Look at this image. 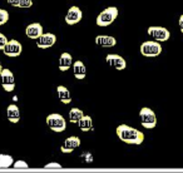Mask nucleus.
<instances>
[{
    "label": "nucleus",
    "instance_id": "10",
    "mask_svg": "<svg viewBox=\"0 0 183 173\" xmlns=\"http://www.w3.org/2000/svg\"><path fill=\"white\" fill-rule=\"evenodd\" d=\"M36 40H38L36 46L39 49H48L57 43V36H55V34H51V33H45V34L43 33L40 38H38Z\"/></svg>",
    "mask_w": 183,
    "mask_h": 173
},
{
    "label": "nucleus",
    "instance_id": "3",
    "mask_svg": "<svg viewBox=\"0 0 183 173\" xmlns=\"http://www.w3.org/2000/svg\"><path fill=\"white\" fill-rule=\"evenodd\" d=\"M162 53V44L156 40H147L140 45V54L147 58H156Z\"/></svg>",
    "mask_w": 183,
    "mask_h": 173
},
{
    "label": "nucleus",
    "instance_id": "11",
    "mask_svg": "<svg viewBox=\"0 0 183 173\" xmlns=\"http://www.w3.org/2000/svg\"><path fill=\"white\" fill-rule=\"evenodd\" d=\"M105 62L110 65V67L115 68L117 70H124L127 68V62L124 58H122L118 54H108L105 57Z\"/></svg>",
    "mask_w": 183,
    "mask_h": 173
},
{
    "label": "nucleus",
    "instance_id": "20",
    "mask_svg": "<svg viewBox=\"0 0 183 173\" xmlns=\"http://www.w3.org/2000/svg\"><path fill=\"white\" fill-rule=\"evenodd\" d=\"M83 115H84L83 110L79 108H72L69 110V120L72 123H78Z\"/></svg>",
    "mask_w": 183,
    "mask_h": 173
},
{
    "label": "nucleus",
    "instance_id": "19",
    "mask_svg": "<svg viewBox=\"0 0 183 173\" xmlns=\"http://www.w3.org/2000/svg\"><path fill=\"white\" fill-rule=\"evenodd\" d=\"M78 125L79 128H80L82 132H88V130H90L92 127H93V120H92V117L89 115H83L80 120L78 122Z\"/></svg>",
    "mask_w": 183,
    "mask_h": 173
},
{
    "label": "nucleus",
    "instance_id": "27",
    "mask_svg": "<svg viewBox=\"0 0 183 173\" xmlns=\"http://www.w3.org/2000/svg\"><path fill=\"white\" fill-rule=\"evenodd\" d=\"M6 3L9 5H11L14 8H19V4H20V0H6Z\"/></svg>",
    "mask_w": 183,
    "mask_h": 173
},
{
    "label": "nucleus",
    "instance_id": "2",
    "mask_svg": "<svg viewBox=\"0 0 183 173\" xmlns=\"http://www.w3.org/2000/svg\"><path fill=\"white\" fill-rule=\"evenodd\" d=\"M118 14H119L118 8H115V6H108V8H105L104 10L100 11V14H98V16H97V19H95L97 25L98 26H102V28L110 25L112 23L117 19Z\"/></svg>",
    "mask_w": 183,
    "mask_h": 173
},
{
    "label": "nucleus",
    "instance_id": "23",
    "mask_svg": "<svg viewBox=\"0 0 183 173\" xmlns=\"http://www.w3.org/2000/svg\"><path fill=\"white\" fill-rule=\"evenodd\" d=\"M45 169H62V164H59L57 162H50L48 164L44 166Z\"/></svg>",
    "mask_w": 183,
    "mask_h": 173
},
{
    "label": "nucleus",
    "instance_id": "28",
    "mask_svg": "<svg viewBox=\"0 0 183 173\" xmlns=\"http://www.w3.org/2000/svg\"><path fill=\"white\" fill-rule=\"evenodd\" d=\"M178 24H179V29H181V33L183 34V14L179 16V20H178Z\"/></svg>",
    "mask_w": 183,
    "mask_h": 173
},
{
    "label": "nucleus",
    "instance_id": "16",
    "mask_svg": "<svg viewBox=\"0 0 183 173\" xmlns=\"http://www.w3.org/2000/svg\"><path fill=\"white\" fill-rule=\"evenodd\" d=\"M73 73L78 80H82L87 77V68L82 60H77L73 63Z\"/></svg>",
    "mask_w": 183,
    "mask_h": 173
},
{
    "label": "nucleus",
    "instance_id": "1",
    "mask_svg": "<svg viewBox=\"0 0 183 173\" xmlns=\"http://www.w3.org/2000/svg\"><path fill=\"white\" fill-rule=\"evenodd\" d=\"M117 135L122 142L127 144H142L144 141V134L140 130L132 128L127 124H120L117 127Z\"/></svg>",
    "mask_w": 183,
    "mask_h": 173
},
{
    "label": "nucleus",
    "instance_id": "14",
    "mask_svg": "<svg viewBox=\"0 0 183 173\" xmlns=\"http://www.w3.org/2000/svg\"><path fill=\"white\" fill-rule=\"evenodd\" d=\"M95 44L102 46V48H113L117 45V39L110 35H97Z\"/></svg>",
    "mask_w": 183,
    "mask_h": 173
},
{
    "label": "nucleus",
    "instance_id": "8",
    "mask_svg": "<svg viewBox=\"0 0 183 173\" xmlns=\"http://www.w3.org/2000/svg\"><path fill=\"white\" fill-rule=\"evenodd\" d=\"M21 51H23V45L20 41H18L15 39H11V40H9L6 45L4 46V49H3V53L6 55V57H11V58H16V57H19V55L21 54Z\"/></svg>",
    "mask_w": 183,
    "mask_h": 173
},
{
    "label": "nucleus",
    "instance_id": "7",
    "mask_svg": "<svg viewBox=\"0 0 183 173\" xmlns=\"http://www.w3.org/2000/svg\"><path fill=\"white\" fill-rule=\"evenodd\" d=\"M0 78H1V85H3L5 92L11 93L14 89H15V79H14V74L10 69L4 68Z\"/></svg>",
    "mask_w": 183,
    "mask_h": 173
},
{
    "label": "nucleus",
    "instance_id": "29",
    "mask_svg": "<svg viewBox=\"0 0 183 173\" xmlns=\"http://www.w3.org/2000/svg\"><path fill=\"white\" fill-rule=\"evenodd\" d=\"M3 69H4V68H3V64L0 63V75H1V72H3Z\"/></svg>",
    "mask_w": 183,
    "mask_h": 173
},
{
    "label": "nucleus",
    "instance_id": "24",
    "mask_svg": "<svg viewBox=\"0 0 183 173\" xmlns=\"http://www.w3.org/2000/svg\"><path fill=\"white\" fill-rule=\"evenodd\" d=\"M13 167L14 168H25V169H28L29 168V164L25 162V161H16L13 163Z\"/></svg>",
    "mask_w": 183,
    "mask_h": 173
},
{
    "label": "nucleus",
    "instance_id": "15",
    "mask_svg": "<svg viewBox=\"0 0 183 173\" xmlns=\"http://www.w3.org/2000/svg\"><path fill=\"white\" fill-rule=\"evenodd\" d=\"M6 117L8 120L11 124H16L20 120V110L16 104H9L6 108Z\"/></svg>",
    "mask_w": 183,
    "mask_h": 173
},
{
    "label": "nucleus",
    "instance_id": "22",
    "mask_svg": "<svg viewBox=\"0 0 183 173\" xmlns=\"http://www.w3.org/2000/svg\"><path fill=\"white\" fill-rule=\"evenodd\" d=\"M9 20V13L5 9H0V25L6 24Z\"/></svg>",
    "mask_w": 183,
    "mask_h": 173
},
{
    "label": "nucleus",
    "instance_id": "9",
    "mask_svg": "<svg viewBox=\"0 0 183 173\" xmlns=\"http://www.w3.org/2000/svg\"><path fill=\"white\" fill-rule=\"evenodd\" d=\"M82 18H83V11L80 10V8L73 5V6H70L68 9L64 20L68 25H75L82 20Z\"/></svg>",
    "mask_w": 183,
    "mask_h": 173
},
{
    "label": "nucleus",
    "instance_id": "5",
    "mask_svg": "<svg viewBox=\"0 0 183 173\" xmlns=\"http://www.w3.org/2000/svg\"><path fill=\"white\" fill-rule=\"evenodd\" d=\"M140 115V122H142V125L147 129H152L157 125V117L156 113L148 107H144V108L140 109L139 112Z\"/></svg>",
    "mask_w": 183,
    "mask_h": 173
},
{
    "label": "nucleus",
    "instance_id": "21",
    "mask_svg": "<svg viewBox=\"0 0 183 173\" xmlns=\"http://www.w3.org/2000/svg\"><path fill=\"white\" fill-rule=\"evenodd\" d=\"M14 163V159L9 154H0V168H9Z\"/></svg>",
    "mask_w": 183,
    "mask_h": 173
},
{
    "label": "nucleus",
    "instance_id": "13",
    "mask_svg": "<svg viewBox=\"0 0 183 173\" xmlns=\"http://www.w3.org/2000/svg\"><path fill=\"white\" fill-rule=\"evenodd\" d=\"M43 26L39 23H31L25 28V35L29 39H34L36 40L38 38H40L41 34H43Z\"/></svg>",
    "mask_w": 183,
    "mask_h": 173
},
{
    "label": "nucleus",
    "instance_id": "18",
    "mask_svg": "<svg viewBox=\"0 0 183 173\" xmlns=\"http://www.w3.org/2000/svg\"><path fill=\"white\" fill-rule=\"evenodd\" d=\"M57 93H58V98L59 100L63 103V104H69L72 102V94L67 87L64 85H58L57 87Z\"/></svg>",
    "mask_w": 183,
    "mask_h": 173
},
{
    "label": "nucleus",
    "instance_id": "26",
    "mask_svg": "<svg viewBox=\"0 0 183 173\" xmlns=\"http://www.w3.org/2000/svg\"><path fill=\"white\" fill-rule=\"evenodd\" d=\"M8 38L4 34H1V33H0V50H3L4 49V46L6 45V43H8Z\"/></svg>",
    "mask_w": 183,
    "mask_h": 173
},
{
    "label": "nucleus",
    "instance_id": "17",
    "mask_svg": "<svg viewBox=\"0 0 183 173\" xmlns=\"http://www.w3.org/2000/svg\"><path fill=\"white\" fill-rule=\"evenodd\" d=\"M73 65V58L72 54L69 53H63L59 57V70L60 72H67L68 69Z\"/></svg>",
    "mask_w": 183,
    "mask_h": 173
},
{
    "label": "nucleus",
    "instance_id": "4",
    "mask_svg": "<svg viewBox=\"0 0 183 173\" xmlns=\"http://www.w3.org/2000/svg\"><path fill=\"white\" fill-rule=\"evenodd\" d=\"M46 124L48 127L54 130L57 133L60 132H64L67 129V122H65V118L62 114H58V113H51L46 117Z\"/></svg>",
    "mask_w": 183,
    "mask_h": 173
},
{
    "label": "nucleus",
    "instance_id": "25",
    "mask_svg": "<svg viewBox=\"0 0 183 173\" xmlns=\"http://www.w3.org/2000/svg\"><path fill=\"white\" fill-rule=\"evenodd\" d=\"M33 6V0H20L19 8L21 9H29Z\"/></svg>",
    "mask_w": 183,
    "mask_h": 173
},
{
    "label": "nucleus",
    "instance_id": "6",
    "mask_svg": "<svg viewBox=\"0 0 183 173\" xmlns=\"http://www.w3.org/2000/svg\"><path fill=\"white\" fill-rule=\"evenodd\" d=\"M147 34L149 36H152L156 41H159V43L167 41L171 38L169 30L166 29V28H163V26H149L147 29Z\"/></svg>",
    "mask_w": 183,
    "mask_h": 173
},
{
    "label": "nucleus",
    "instance_id": "12",
    "mask_svg": "<svg viewBox=\"0 0 183 173\" xmlns=\"http://www.w3.org/2000/svg\"><path fill=\"white\" fill-rule=\"evenodd\" d=\"M79 146H80V139H79V137L72 135V137H68L64 141L63 146L60 147V151L63 153H72L73 151H75Z\"/></svg>",
    "mask_w": 183,
    "mask_h": 173
}]
</instances>
